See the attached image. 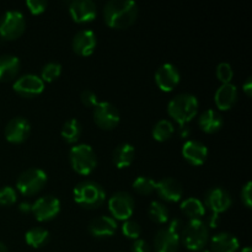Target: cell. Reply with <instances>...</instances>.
I'll return each instance as SVG.
<instances>
[{"instance_id":"8d00e7d4","label":"cell","mask_w":252,"mask_h":252,"mask_svg":"<svg viewBox=\"0 0 252 252\" xmlns=\"http://www.w3.org/2000/svg\"><path fill=\"white\" fill-rule=\"evenodd\" d=\"M80 100L83 105H85L86 107H95L97 105V95L93 90H89V89H86V90L81 93Z\"/></svg>"},{"instance_id":"ee69618b","label":"cell","mask_w":252,"mask_h":252,"mask_svg":"<svg viewBox=\"0 0 252 252\" xmlns=\"http://www.w3.org/2000/svg\"><path fill=\"white\" fill-rule=\"evenodd\" d=\"M0 252H7L6 246H5V244L1 243V241H0Z\"/></svg>"},{"instance_id":"1f68e13d","label":"cell","mask_w":252,"mask_h":252,"mask_svg":"<svg viewBox=\"0 0 252 252\" xmlns=\"http://www.w3.org/2000/svg\"><path fill=\"white\" fill-rule=\"evenodd\" d=\"M62 74V65L57 62H49L42 68L41 76L39 78L43 80V83H52L56 79H58Z\"/></svg>"},{"instance_id":"9c48e42d","label":"cell","mask_w":252,"mask_h":252,"mask_svg":"<svg viewBox=\"0 0 252 252\" xmlns=\"http://www.w3.org/2000/svg\"><path fill=\"white\" fill-rule=\"evenodd\" d=\"M120 120V111L111 102H97L94 107V121L101 129H113L118 126Z\"/></svg>"},{"instance_id":"ffe728a7","label":"cell","mask_w":252,"mask_h":252,"mask_svg":"<svg viewBox=\"0 0 252 252\" xmlns=\"http://www.w3.org/2000/svg\"><path fill=\"white\" fill-rule=\"evenodd\" d=\"M117 230V221L110 216H100L89 224V231L95 238H108Z\"/></svg>"},{"instance_id":"836d02e7","label":"cell","mask_w":252,"mask_h":252,"mask_svg":"<svg viewBox=\"0 0 252 252\" xmlns=\"http://www.w3.org/2000/svg\"><path fill=\"white\" fill-rule=\"evenodd\" d=\"M234 76V70L229 63H219L217 66V78L221 84L231 83Z\"/></svg>"},{"instance_id":"ac0fdd59","label":"cell","mask_w":252,"mask_h":252,"mask_svg":"<svg viewBox=\"0 0 252 252\" xmlns=\"http://www.w3.org/2000/svg\"><path fill=\"white\" fill-rule=\"evenodd\" d=\"M96 44H97V38L95 32L91 30H81L76 32L71 42L73 51L83 57L91 56L96 49Z\"/></svg>"},{"instance_id":"d6a6232c","label":"cell","mask_w":252,"mask_h":252,"mask_svg":"<svg viewBox=\"0 0 252 252\" xmlns=\"http://www.w3.org/2000/svg\"><path fill=\"white\" fill-rule=\"evenodd\" d=\"M122 233L123 235L127 236L128 239L137 240V239H139L140 234H142V228H140V225L135 220L128 219V220H126L125 223H123Z\"/></svg>"},{"instance_id":"f1b7e54d","label":"cell","mask_w":252,"mask_h":252,"mask_svg":"<svg viewBox=\"0 0 252 252\" xmlns=\"http://www.w3.org/2000/svg\"><path fill=\"white\" fill-rule=\"evenodd\" d=\"M175 132L174 125L169 120H160L153 128V138L158 142H166L172 137Z\"/></svg>"},{"instance_id":"60d3db41","label":"cell","mask_w":252,"mask_h":252,"mask_svg":"<svg viewBox=\"0 0 252 252\" xmlns=\"http://www.w3.org/2000/svg\"><path fill=\"white\" fill-rule=\"evenodd\" d=\"M218 223H219L218 214L212 213L208 218V225L211 226V228H217V226H218Z\"/></svg>"},{"instance_id":"f35d334b","label":"cell","mask_w":252,"mask_h":252,"mask_svg":"<svg viewBox=\"0 0 252 252\" xmlns=\"http://www.w3.org/2000/svg\"><path fill=\"white\" fill-rule=\"evenodd\" d=\"M150 246L143 239H137L134 243L132 244V252H150Z\"/></svg>"},{"instance_id":"cb8c5ba5","label":"cell","mask_w":252,"mask_h":252,"mask_svg":"<svg viewBox=\"0 0 252 252\" xmlns=\"http://www.w3.org/2000/svg\"><path fill=\"white\" fill-rule=\"evenodd\" d=\"M198 125L203 132L211 134V133H216L220 130V128L224 125V121L220 113L209 108V110L203 111L201 113L198 118Z\"/></svg>"},{"instance_id":"3957f363","label":"cell","mask_w":252,"mask_h":252,"mask_svg":"<svg viewBox=\"0 0 252 252\" xmlns=\"http://www.w3.org/2000/svg\"><path fill=\"white\" fill-rule=\"evenodd\" d=\"M74 201L86 209H96L103 204L106 191L100 184L95 181H81L74 187Z\"/></svg>"},{"instance_id":"30bf717a","label":"cell","mask_w":252,"mask_h":252,"mask_svg":"<svg viewBox=\"0 0 252 252\" xmlns=\"http://www.w3.org/2000/svg\"><path fill=\"white\" fill-rule=\"evenodd\" d=\"M15 93L25 98H32L41 95L44 90V83L38 75L26 74L17 79L12 85Z\"/></svg>"},{"instance_id":"bcb514c9","label":"cell","mask_w":252,"mask_h":252,"mask_svg":"<svg viewBox=\"0 0 252 252\" xmlns=\"http://www.w3.org/2000/svg\"><path fill=\"white\" fill-rule=\"evenodd\" d=\"M198 252H211V251H208V250H201V251H198Z\"/></svg>"},{"instance_id":"7bdbcfd3","label":"cell","mask_w":252,"mask_h":252,"mask_svg":"<svg viewBox=\"0 0 252 252\" xmlns=\"http://www.w3.org/2000/svg\"><path fill=\"white\" fill-rule=\"evenodd\" d=\"M19 209L22 213H30V212L32 211V204L29 203V202H22V203L20 204Z\"/></svg>"},{"instance_id":"6da1fadb","label":"cell","mask_w":252,"mask_h":252,"mask_svg":"<svg viewBox=\"0 0 252 252\" xmlns=\"http://www.w3.org/2000/svg\"><path fill=\"white\" fill-rule=\"evenodd\" d=\"M138 11V4L133 0H110L103 7V17L112 29H127L135 22Z\"/></svg>"},{"instance_id":"d4e9b609","label":"cell","mask_w":252,"mask_h":252,"mask_svg":"<svg viewBox=\"0 0 252 252\" xmlns=\"http://www.w3.org/2000/svg\"><path fill=\"white\" fill-rule=\"evenodd\" d=\"M135 149L129 143H122L113 152V162L118 169H126L130 166L134 160Z\"/></svg>"},{"instance_id":"ab89813d","label":"cell","mask_w":252,"mask_h":252,"mask_svg":"<svg viewBox=\"0 0 252 252\" xmlns=\"http://www.w3.org/2000/svg\"><path fill=\"white\" fill-rule=\"evenodd\" d=\"M243 90H244V93L246 94V96H248V97H251V95H252V79H251V76H249V78L246 79L245 83L243 84Z\"/></svg>"},{"instance_id":"74e56055","label":"cell","mask_w":252,"mask_h":252,"mask_svg":"<svg viewBox=\"0 0 252 252\" xmlns=\"http://www.w3.org/2000/svg\"><path fill=\"white\" fill-rule=\"evenodd\" d=\"M251 189H252V184L250 181L243 187L241 189V201H243L244 206L246 208H251L252 206V197H251Z\"/></svg>"},{"instance_id":"8fae6325","label":"cell","mask_w":252,"mask_h":252,"mask_svg":"<svg viewBox=\"0 0 252 252\" xmlns=\"http://www.w3.org/2000/svg\"><path fill=\"white\" fill-rule=\"evenodd\" d=\"M204 207H208L209 211L214 214H220L228 211L233 204L230 193L223 187H212L208 189L204 197Z\"/></svg>"},{"instance_id":"9a60e30c","label":"cell","mask_w":252,"mask_h":252,"mask_svg":"<svg viewBox=\"0 0 252 252\" xmlns=\"http://www.w3.org/2000/svg\"><path fill=\"white\" fill-rule=\"evenodd\" d=\"M181 243V236L179 231L172 228L160 229L154 238L155 252H177Z\"/></svg>"},{"instance_id":"f546056e","label":"cell","mask_w":252,"mask_h":252,"mask_svg":"<svg viewBox=\"0 0 252 252\" xmlns=\"http://www.w3.org/2000/svg\"><path fill=\"white\" fill-rule=\"evenodd\" d=\"M148 214L149 218L157 224H164L169 220V209L161 202H152L148 208Z\"/></svg>"},{"instance_id":"277c9868","label":"cell","mask_w":252,"mask_h":252,"mask_svg":"<svg viewBox=\"0 0 252 252\" xmlns=\"http://www.w3.org/2000/svg\"><path fill=\"white\" fill-rule=\"evenodd\" d=\"M182 241L191 251H201L209 240V230L202 219H191L182 228Z\"/></svg>"},{"instance_id":"ba28073f","label":"cell","mask_w":252,"mask_h":252,"mask_svg":"<svg viewBox=\"0 0 252 252\" xmlns=\"http://www.w3.org/2000/svg\"><path fill=\"white\" fill-rule=\"evenodd\" d=\"M134 199L128 192H116L108 201V209H110L112 218L117 220H128L134 212Z\"/></svg>"},{"instance_id":"7402d4cb","label":"cell","mask_w":252,"mask_h":252,"mask_svg":"<svg viewBox=\"0 0 252 252\" xmlns=\"http://www.w3.org/2000/svg\"><path fill=\"white\" fill-rule=\"evenodd\" d=\"M21 63L14 54H2L0 56V81L7 83L12 81L19 74Z\"/></svg>"},{"instance_id":"8992f818","label":"cell","mask_w":252,"mask_h":252,"mask_svg":"<svg viewBox=\"0 0 252 252\" xmlns=\"http://www.w3.org/2000/svg\"><path fill=\"white\" fill-rule=\"evenodd\" d=\"M47 184V174L38 167H31L22 172L16 181V189L24 196H33L42 191Z\"/></svg>"},{"instance_id":"4316f807","label":"cell","mask_w":252,"mask_h":252,"mask_svg":"<svg viewBox=\"0 0 252 252\" xmlns=\"http://www.w3.org/2000/svg\"><path fill=\"white\" fill-rule=\"evenodd\" d=\"M81 132H83V127H81L80 122L75 118H71V120L66 121L65 123L62 127V137L65 142L70 143H76L80 138Z\"/></svg>"},{"instance_id":"4dcf8cb0","label":"cell","mask_w":252,"mask_h":252,"mask_svg":"<svg viewBox=\"0 0 252 252\" xmlns=\"http://www.w3.org/2000/svg\"><path fill=\"white\" fill-rule=\"evenodd\" d=\"M155 185H157V182L150 177L139 176L133 181V189L137 193L143 194V196H149L155 191Z\"/></svg>"},{"instance_id":"7a4b0ae2","label":"cell","mask_w":252,"mask_h":252,"mask_svg":"<svg viewBox=\"0 0 252 252\" xmlns=\"http://www.w3.org/2000/svg\"><path fill=\"white\" fill-rule=\"evenodd\" d=\"M198 100L192 94H179L167 105V113L180 126L191 122L198 112Z\"/></svg>"},{"instance_id":"484cf974","label":"cell","mask_w":252,"mask_h":252,"mask_svg":"<svg viewBox=\"0 0 252 252\" xmlns=\"http://www.w3.org/2000/svg\"><path fill=\"white\" fill-rule=\"evenodd\" d=\"M180 208L184 212L185 216L189 217V219H201L206 214V207H204L203 202L196 197L184 199Z\"/></svg>"},{"instance_id":"b9f144b4","label":"cell","mask_w":252,"mask_h":252,"mask_svg":"<svg viewBox=\"0 0 252 252\" xmlns=\"http://www.w3.org/2000/svg\"><path fill=\"white\" fill-rule=\"evenodd\" d=\"M179 134L181 138H189V134H191V129H189V127L187 125L180 126Z\"/></svg>"},{"instance_id":"f6af8a7d","label":"cell","mask_w":252,"mask_h":252,"mask_svg":"<svg viewBox=\"0 0 252 252\" xmlns=\"http://www.w3.org/2000/svg\"><path fill=\"white\" fill-rule=\"evenodd\" d=\"M241 252H252V249L250 248V246H245V248L241 250Z\"/></svg>"},{"instance_id":"5bb4252c","label":"cell","mask_w":252,"mask_h":252,"mask_svg":"<svg viewBox=\"0 0 252 252\" xmlns=\"http://www.w3.org/2000/svg\"><path fill=\"white\" fill-rule=\"evenodd\" d=\"M31 133V125L24 117H15L5 127V138L12 144L24 143Z\"/></svg>"},{"instance_id":"603a6c76","label":"cell","mask_w":252,"mask_h":252,"mask_svg":"<svg viewBox=\"0 0 252 252\" xmlns=\"http://www.w3.org/2000/svg\"><path fill=\"white\" fill-rule=\"evenodd\" d=\"M238 238L230 233H219L211 240V248L213 252H236L239 250Z\"/></svg>"},{"instance_id":"7c38bea8","label":"cell","mask_w":252,"mask_h":252,"mask_svg":"<svg viewBox=\"0 0 252 252\" xmlns=\"http://www.w3.org/2000/svg\"><path fill=\"white\" fill-rule=\"evenodd\" d=\"M31 212L38 221L52 220L61 212V201L54 196L39 197L32 204Z\"/></svg>"},{"instance_id":"83f0119b","label":"cell","mask_w":252,"mask_h":252,"mask_svg":"<svg viewBox=\"0 0 252 252\" xmlns=\"http://www.w3.org/2000/svg\"><path fill=\"white\" fill-rule=\"evenodd\" d=\"M48 239V230H46V229L43 228H39V226L30 229V230H27V233L25 234V240H26V243L29 244L31 248L34 249L42 248L44 244H47Z\"/></svg>"},{"instance_id":"5b68a950","label":"cell","mask_w":252,"mask_h":252,"mask_svg":"<svg viewBox=\"0 0 252 252\" xmlns=\"http://www.w3.org/2000/svg\"><path fill=\"white\" fill-rule=\"evenodd\" d=\"M69 160L74 171L83 176L90 175L97 166V158L89 144L74 145L69 152Z\"/></svg>"},{"instance_id":"e575fe53","label":"cell","mask_w":252,"mask_h":252,"mask_svg":"<svg viewBox=\"0 0 252 252\" xmlns=\"http://www.w3.org/2000/svg\"><path fill=\"white\" fill-rule=\"evenodd\" d=\"M17 201L16 189L11 186H4L0 189V204L11 206Z\"/></svg>"},{"instance_id":"2e32d148","label":"cell","mask_w":252,"mask_h":252,"mask_svg":"<svg viewBox=\"0 0 252 252\" xmlns=\"http://www.w3.org/2000/svg\"><path fill=\"white\" fill-rule=\"evenodd\" d=\"M71 19L79 24L93 21L97 14V6L93 0H74L69 4Z\"/></svg>"},{"instance_id":"e0dca14e","label":"cell","mask_w":252,"mask_h":252,"mask_svg":"<svg viewBox=\"0 0 252 252\" xmlns=\"http://www.w3.org/2000/svg\"><path fill=\"white\" fill-rule=\"evenodd\" d=\"M182 157L193 166H199L203 165L208 158V148L199 140L189 139L182 145Z\"/></svg>"},{"instance_id":"52a82bcc","label":"cell","mask_w":252,"mask_h":252,"mask_svg":"<svg viewBox=\"0 0 252 252\" xmlns=\"http://www.w3.org/2000/svg\"><path fill=\"white\" fill-rule=\"evenodd\" d=\"M25 17L19 10H9L0 19V36L5 39H16L24 33Z\"/></svg>"},{"instance_id":"d6986e66","label":"cell","mask_w":252,"mask_h":252,"mask_svg":"<svg viewBox=\"0 0 252 252\" xmlns=\"http://www.w3.org/2000/svg\"><path fill=\"white\" fill-rule=\"evenodd\" d=\"M155 191L166 202H179L184 196L182 185L172 177H165L155 185Z\"/></svg>"},{"instance_id":"d590c367","label":"cell","mask_w":252,"mask_h":252,"mask_svg":"<svg viewBox=\"0 0 252 252\" xmlns=\"http://www.w3.org/2000/svg\"><path fill=\"white\" fill-rule=\"evenodd\" d=\"M26 6L32 15H41L47 9V1L44 0H27Z\"/></svg>"},{"instance_id":"44dd1931","label":"cell","mask_w":252,"mask_h":252,"mask_svg":"<svg viewBox=\"0 0 252 252\" xmlns=\"http://www.w3.org/2000/svg\"><path fill=\"white\" fill-rule=\"evenodd\" d=\"M214 101L219 110H230L238 101V88L233 83L221 84L218 90L216 91Z\"/></svg>"},{"instance_id":"4fadbf2b","label":"cell","mask_w":252,"mask_h":252,"mask_svg":"<svg viewBox=\"0 0 252 252\" xmlns=\"http://www.w3.org/2000/svg\"><path fill=\"white\" fill-rule=\"evenodd\" d=\"M180 71L174 64L165 63L158 68L155 73V83L158 88L164 93H170L174 90L180 83Z\"/></svg>"}]
</instances>
